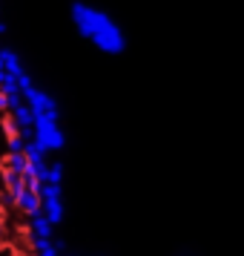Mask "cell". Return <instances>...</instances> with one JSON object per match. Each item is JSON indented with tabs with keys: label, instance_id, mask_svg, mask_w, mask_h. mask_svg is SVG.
I'll return each mask as SVG.
<instances>
[{
	"label": "cell",
	"instance_id": "cell-1",
	"mask_svg": "<svg viewBox=\"0 0 244 256\" xmlns=\"http://www.w3.org/2000/svg\"><path fill=\"white\" fill-rule=\"evenodd\" d=\"M69 18L75 29L81 32L95 49H101L104 55H124L127 52V35L124 29L92 3H83V0H75L69 6Z\"/></svg>",
	"mask_w": 244,
	"mask_h": 256
}]
</instances>
